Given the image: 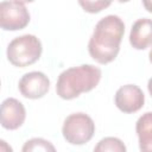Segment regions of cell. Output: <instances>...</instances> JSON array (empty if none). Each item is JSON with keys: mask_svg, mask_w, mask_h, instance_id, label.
I'll return each instance as SVG.
<instances>
[{"mask_svg": "<svg viewBox=\"0 0 152 152\" xmlns=\"http://www.w3.org/2000/svg\"><path fill=\"white\" fill-rule=\"evenodd\" d=\"M100 68L91 64H82L62 71L57 78L56 91L61 99L72 100L82 93L93 90L101 80Z\"/></svg>", "mask_w": 152, "mask_h": 152, "instance_id": "2", "label": "cell"}, {"mask_svg": "<svg viewBox=\"0 0 152 152\" xmlns=\"http://www.w3.org/2000/svg\"><path fill=\"white\" fill-rule=\"evenodd\" d=\"M125 33V24L120 17L109 14L102 18L94 28L88 43L89 55L100 64L113 62L119 51Z\"/></svg>", "mask_w": 152, "mask_h": 152, "instance_id": "1", "label": "cell"}, {"mask_svg": "<svg viewBox=\"0 0 152 152\" xmlns=\"http://www.w3.org/2000/svg\"><path fill=\"white\" fill-rule=\"evenodd\" d=\"M95 133V124L86 113H74L65 118L62 127L64 139L71 145L88 142Z\"/></svg>", "mask_w": 152, "mask_h": 152, "instance_id": "4", "label": "cell"}, {"mask_svg": "<svg viewBox=\"0 0 152 152\" xmlns=\"http://www.w3.org/2000/svg\"><path fill=\"white\" fill-rule=\"evenodd\" d=\"M20 94L26 99H40L50 89L49 77L40 71H31L23 75L18 84Z\"/></svg>", "mask_w": 152, "mask_h": 152, "instance_id": "6", "label": "cell"}, {"mask_svg": "<svg viewBox=\"0 0 152 152\" xmlns=\"http://www.w3.org/2000/svg\"><path fill=\"white\" fill-rule=\"evenodd\" d=\"M21 150L23 152H31V151H52L53 152L56 148L50 141L43 138H33L27 140L24 144Z\"/></svg>", "mask_w": 152, "mask_h": 152, "instance_id": "12", "label": "cell"}, {"mask_svg": "<svg viewBox=\"0 0 152 152\" xmlns=\"http://www.w3.org/2000/svg\"><path fill=\"white\" fill-rule=\"evenodd\" d=\"M18 1H21V2H33L34 0H18Z\"/></svg>", "mask_w": 152, "mask_h": 152, "instance_id": "17", "label": "cell"}, {"mask_svg": "<svg viewBox=\"0 0 152 152\" xmlns=\"http://www.w3.org/2000/svg\"><path fill=\"white\" fill-rule=\"evenodd\" d=\"M145 95L135 84H126L120 87L115 93V104L124 113H135L142 108Z\"/></svg>", "mask_w": 152, "mask_h": 152, "instance_id": "7", "label": "cell"}, {"mask_svg": "<svg viewBox=\"0 0 152 152\" xmlns=\"http://www.w3.org/2000/svg\"><path fill=\"white\" fill-rule=\"evenodd\" d=\"M129 43L137 50H144L152 45V19H138L129 33Z\"/></svg>", "mask_w": 152, "mask_h": 152, "instance_id": "9", "label": "cell"}, {"mask_svg": "<svg viewBox=\"0 0 152 152\" xmlns=\"http://www.w3.org/2000/svg\"><path fill=\"white\" fill-rule=\"evenodd\" d=\"M147 89H148V91H150V94H151V96H152V77L148 80V82H147Z\"/></svg>", "mask_w": 152, "mask_h": 152, "instance_id": "15", "label": "cell"}, {"mask_svg": "<svg viewBox=\"0 0 152 152\" xmlns=\"http://www.w3.org/2000/svg\"><path fill=\"white\" fill-rule=\"evenodd\" d=\"M30 23V13L24 2L7 0L0 4V25L2 30L17 31Z\"/></svg>", "mask_w": 152, "mask_h": 152, "instance_id": "5", "label": "cell"}, {"mask_svg": "<svg viewBox=\"0 0 152 152\" xmlns=\"http://www.w3.org/2000/svg\"><path fill=\"white\" fill-rule=\"evenodd\" d=\"M118 1H119V2H128L129 0H118Z\"/></svg>", "mask_w": 152, "mask_h": 152, "instance_id": "18", "label": "cell"}, {"mask_svg": "<svg viewBox=\"0 0 152 152\" xmlns=\"http://www.w3.org/2000/svg\"><path fill=\"white\" fill-rule=\"evenodd\" d=\"M40 40L33 34H23L14 38L7 46V58L11 64L25 68L36 63L42 55Z\"/></svg>", "mask_w": 152, "mask_h": 152, "instance_id": "3", "label": "cell"}, {"mask_svg": "<svg viewBox=\"0 0 152 152\" xmlns=\"http://www.w3.org/2000/svg\"><path fill=\"white\" fill-rule=\"evenodd\" d=\"M142 5L147 12L152 13V0H142Z\"/></svg>", "mask_w": 152, "mask_h": 152, "instance_id": "14", "label": "cell"}, {"mask_svg": "<svg viewBox=\"0 0 152 152\" xmlns=\"http://www.w3.org/2000/svg\"><path fill=\"white\" fill-rule=\"evenodd\" d=\"M135 131L140 151L152 152V112H146L138 119Z\"/></svg>", "mask_w": 152, "mask_h": 152, "instance_id": "10", "label": "cell"}, {"mask_svg": "<svg viewBox=\"0 0 152 152\" xmlns=\"http://www.w3.org/2000/svg\"><path fill=\"white\" fill-rule=\"evenodd\" d=\"M148 58H150V62L152 63V48H151V50H150V53H148Z\"/></svg>", "mask_w": 152, "mask_h": 152, "instance_id": "16", "label": "cell"}, {"mask_svg": "<svg viewBox=\"0 0 152 152\" xmlns=\"http://www.w3.org/2000/svg\"><path fill=\"white\" fill-rule=\"evenodd\" d=\"M26 118L24 104L17 99L8 97L1 103V126L6 129L14 131L19 128Z\"/></svg>", "mask_w": 152, "mask_h": 152, "instance_id": "8", "label": "cell"}, {"mask_svg": "<svg viewBox=\"0 0 152 152\" xmlns=\"http://www.w3.org/2000/svg\"><path fill=\"white\" fill-rule=\"evenodd\" d=\"M94 151H96V152H104V151L125 152L126 151V146L119 138L107 137V138L101 139L97 142V145L94 147Z\"/></svg>", "mask_w": 152, "mask_h": 152, "instance_id": "11", "label": "cell"}, {"mask_svg": "<svg viewBox=\"0 0 152 152\" xmlns=\"http://www.w3.org/2000/svg\"><path fill=\"white\" fill-rule=\"evenodd\" d=\"M77 1L80 6L88 13H99L112 4V0H77Z\"/></svg>", "mask_w": 152, "mask_h": 152, "instance_id": "13", "label": "cell"}]
</instances>
